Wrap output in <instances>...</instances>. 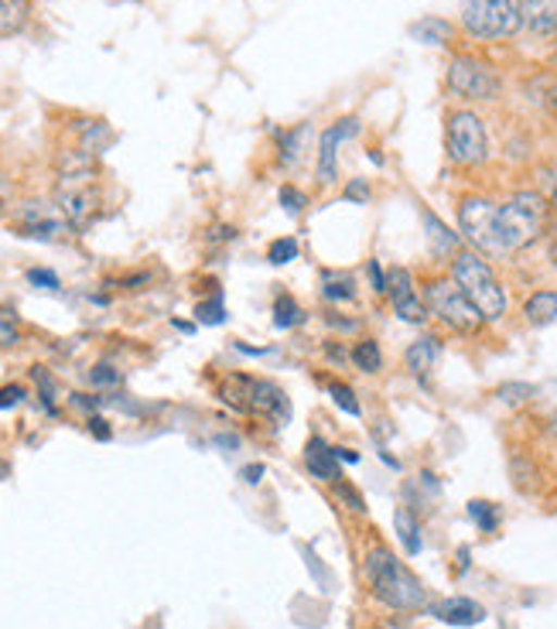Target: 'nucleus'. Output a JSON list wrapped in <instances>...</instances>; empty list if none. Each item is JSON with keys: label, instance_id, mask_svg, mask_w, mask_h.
Masks as SVG:
<instances>
[{"label": "nucleus", "instance_id": "1", "mask_svg": "<svg viewBox=\"0 0 557 629\" xmlns=\"http://www.w3.org/2000/svg\"><path fill=\"white\" fill-rule=\"evenodd\" d=\"M362 568H367V582H370L373 595L383 602L386 609H394V613H418V609H428V592H424V585L397 562V554L386 547V544H380V541L370 544L367 565H362Z\"/></svg>", "mask_w": 557, "mask_h": 629}, {"label": "nucleus", "instance_id": "2", "mask_svg": "<svg viewBox=\"0 0 557 629\" xmlns=\"http://www.w3.org/2000/svg\"><path fill=\"white\" fill-rule=\"evenodd\" d=\"M55 202L72 230H86L96 220V212H100V192H96V168L86 151H76L62 161Z\"/></svg>", "mask_w": 557, "mask_h": 629}, {"label": "nucleus", "instance_id": "3", "mask_svg": "<svg viewBox=\"0 0 557 629\" xmlns=\"http://www.w3.org/2000/svg\"><path fill=\"white\" fill-rule=\"evenodd\" d=\"M220 400L239 415H257V418H271V421H287L290 415V404L287 394L281 391L277 383L271 380H257L247 373H226L215 386Z\"/></svg>", "mask_w": 557, "mask_h": 629}, {"label": "nucleus", "instance_id": "4", "mask_svg": "<svg viewBox=\"0 0 557 629\" xmlns=\"http://www.w3.org/2000/svg\"><path fill=\"white\" fill-rule=\"evenodd\" d=\"M451 281L462 287L466 298L479 308V314L486 322H496L499 314L506 311V295H503V287L493 274V268L486 260H482L479 254H466V250H458L451 257Z\"/></svg>", "mask_w": 557, "mask_h": 629}, {"label": "nucleus", "instance_id": "5", "mask_svg": "<svg viewBox=\"0 0 557 629\" xmlns=\"http://www.w3.org/2000/svg\"><path fill=\"white\" fill-rule=\"evenodd\" d=\"M547 223V202L537 192H520L506 206H499L496 230H499V247L503 250H523L544 233Z\"/></svg>", "mask_w": 557, "mask_h": 629}, {"label": "nucleus", "instance_id": "6", "mask_svg": "<svg viewBox=\"0 0 557 629\" xmlns=\"http://www.w3.org/2000/svg\"><path fill=\"white\" fill-rule=\"evenodd\" d=\"M424 305L431 314H438V319L455 329V332H462V335H475L482 329V314L479 308L466 298V292L458 287L455 281H431L428 284V295H424Z\"/></svg>", "mask_w": 557, "mask_h": 629}, {"label": "nucleus", "instance_id": "7", "mask_svg": "<svg viewBox=\"0 0 557 629\" xmlns=\"http://www.w3.org/2000/svg\"><path fill=\"white\" fill-rule=\"evenodd\" d=\"M445 148H448V158L462 168H472V164H482L490 155V140H486V127H482V120L469 110H455L448 116V131H445Z\"/></svg>", "mask_w": 557, "mask_h": 629}, {"label": "nucleus", "instance_id": "8", "mask_svg": "<svg viewBox=\"0 0 557 629\" xmlns=\"http://www.w3.org/2000/svg\"><path fill=\"white\" fill-rule=\"evenodd\" d=\"M462 24L475 38H510L520 28L517 0H466Z\"/></svg>", "mask_w": 557, "mask_h": 629}, {"label": "nucleus", "instance_id": "9", "mask_svg": "<svg viewBox=\"0 0 557 629\" xmlns=\"http://www.w3.org/2000/svg\"><path fill=\"white\" fill-rule=\"evenodd\" d=\"M496 215L499 209L490 199H462L458 206V226H462L466 239L472 247H479L482 254H499V230H496Z\"/></svg>", "mask_w": 557, "mask_h": 629}, {"label": "nucleus", "instance_id": "10", "mask_svg": "<svg viewBox=\"0 0 557 629\" xmlns=\"http://www.w3.org/2000/svg\"><path fill=\"white\" fill-rule=\"evenodd\" d=\"M448 86L466 100H493L499 96V72L472 55H458L448 69Z\"/></svg>", "mask_w": 557, "mask_h": 629}, {"label": "nucleus", "instance_id": "11", "mask_svg": "<svg viewBox=\"0 0 557 629\" xmlns=\"http://www.w3.org/2000/svg\"><path fill=\"white\" fill-rule=\"evenodd\" d=\"M386 295H391L394 311L400 314L404 322L424 325V322L431 319V311H428L424 298L418 295V287H414V278H410V271L397 268V271L386 274Z\"/></svg>", "mask_w": 557, "mask_h": 629}, {"label": "nucleus", "instance_id": "12", "mask_svg": "<svg viewBox=\"0 0 557 629\" xmlns=\"http://www.w3.org/2000/svg\"><path fill=\"white\" fill-rule=\"evenodd\" d=\"M356 131H359L356 116L338 120V124H332L329 131H322V137H319V178H322V182H335V172H338V168H335L338 144L349 140Z\"/></svg>", "mask_w": 557, "mask_h": 629}, {"label": "nucleus", "instance_id": "13", "mask_svg": "<svg viewBox=\"0 0 557 629\" xmlns=\"http://www.w3.org/2000/svg\"><path fill=\"white\" fill-rule=\"evenodd\" d=\"M428 613H431L434 619L448 622V626H479L482 619H486V609H482L479 602L466 599V595L434 602V606H428Z\"/></svg>", "mask_w": 557, "mask_h": 629}, {"label": "nucleus", "instance_id": "14", "mask_svg": "<svg viewBox=\"0 0 557 629\" xmlns=\"http://www.w3.org/2000/svg\"><path fill=\"white\" fill-rule=\"evenodd\" d=\"M305 469L319 482H325V486H335V482L343 479V472H338L335 448H329L322 439H308V445H305Z\"/></svg>", "mask_w": 557, "mask_h": 629}, {"label": "nucleus", "instance_id": "15", "mask_svg": "<svg viewBox=\"0 0 557 629\" xmlns=\"http://www.w3.org/2000/svg\"><path fill=\"white\" fill-rule=\"evenodd\" d=\"M517 14L534 35L557 32V0H517Z\"/></svg>", "mask_w": 557, "mask_h": 629}, {"label": "nucleus", "instance_id": "16", "mask_svg": "<svg viewBox=\"0 0 557 629\" xmlns=\"http://www.w3.org/2000/svg\"><path fill=\"white\" fill-rule=\"evenodd\" d=\"M438 356H442V343L434 335L418 338V343H410V349L404 353L407 370L414 373V377H428L434 370V362H438Z\"/></svg>", "mask_w": 557, "mask_h": 629}, {"label": "nucleus", "instance_id": "17", "mask_svg": "<svg viewBox=\"0 0 557 629\" xmlns=\"http://www.w3.org/2000/svg\"><path fill=\"white\" fill-rule=\"evenodd\" d=\"M424 230H428V239H431V250L438 254V257H455L458 254V233H451L438 215L434 212H424Z\"/></svg>", "mask_w": 557, "mask_h": 629}, {"label": "nucleus", "instance_id": "18", "mask_svg": "<svg viewBox=\"0 0 557 629\" xmlns=\"http://www.w3.org/2000/svg\"><path fill=\"white\" fill-rule=\"evenodd\" d=\"M410 38H418L424 45H448L455 38V28L442 17H421L410 24Z\"/></svg>", "mask_w": 557, "mask_h": 629}, {"label": "nucleus", "instance_id": "19", "mask_svg": "<svg viewBox=\"0 0 557 629\" xmlns=\"http://www.w3.org/2000/svg\"><path fill=\"white\" fill-rule=\"evenodd\" d=\"M394 527H397V534H400V544L407 554H421L424 541H421V527H418V517L410 506H397V514H394Z\"/></svg>", "mask_w": 557, "mask_h": 629}, {"label": "nucleus", "instance_id": "20", "mask_svg": "<svg viewBox=\"0 0 557 629\" xmlns=\"http://www.w3.org/2000/svg\"><path fill=\"white\" fill-rule=\"evenodd\" d=\"M523 314H527L530 325H550V322L557 319V292H537V295H530Z\"/></svg>", "mask_w": 557, "mask_h": 629}, {"label": "nucleus", "instance_id": "21", "mask_svg": "<svg viewBox=\"0 0 557 629\" xmlns=\"http://www.w3.org/2000/svg\"><path fill=\"white\" fill-rule=\"evenodd\" d=\"M28 24V0H0V38L17 35Z\"/></svg>", "mask_w": 557, "mask_h": 629}, {"label": "nucleus", "instance_id": "22", "mask_svg": "<svg viewBox=\"0 0 557 629\" xmlns=\"http://www.w3.org/2000/svg\"><path fill=\"white\" fill-rule=\"evenodd\" d=\"M322 295L329 301H352L356 284L346 271H322Z\"/></svg>", "mask_w": 557, "mask_h": 629}, {"label": "nucleus", "instance_id": "23", "mask_svg": "<svg viewBox=\"0 0 557 629\" xmlns=\"http://www.w3.org/2000/svg\"><path fill=\"white\" fill-rule=\"evenodd\" d=\"M110 140H113V134H110V127L103 124V120H89L86 131H83V148L79 151L96 158V155H103L110 148Z\"/></svg>", "mask_w": 557, "mask_h": 629}, {"label": "nucleus", "instance_id": "24", "mask_svg": "<svg viewBox=\"0 0 557 629\" xmlns=\"http://www.w3.org/2000/svg\"><path fill=\"white\" fill-rule=\"evenodd\" d=\"M349 356H352V362H356L362 373H380V367H383L380 346L373 343V338H362V343H356V349H352Z\"/></svg>", "mask_w": 557, "mask_h": 629}, {"label": "nucleus", "instance_id": "25", "mask_svg": "<svg viewBox=\"0 0 557 629\" xmlns=\"http://www.w3.org/2000/svg\"><path fill=\"white\" fill-rule=\"evenodd\" d=\"M469 517L475 520V527L482 530V534H493V530L499 527L496 503H486V499H472V503H469Z\"/></svg>", "mask_w": 557, "mask_h": 629}, {"label": "nucleus", "instance_id": "26", "mask_svg": "<svg viewBox=\"0 0 557 629\" xmlns=\"http://www.w3.org/2000/svg\"><path fill=\"white\" fill-rule=\"evenodd\" d=\"M301 308H298V301L290 298V295H277V301H274V325L277 329H295V325H301Z\"/></svg>", "mask_w": 557, "mask_h": 629}, {"label": "nucleus", "instance_id": "27", "mask_svg": "<svg viewBox=\"0 0 557 629\" xmlns=\"http://www.w3.org/2000/svg\"><path fill=\"white\" fill-rule=\"evenodd\" d=\"M196 319H199L202 325H223V322H226L223 295H220V292H215V295H212V301H202V305L196 308Z\"/></svg>", "mask_w": 557, "mask_h": 629}, {"label": "nucleus", "instance_id": "28", "mask_svg": "<svg viewBox=\"0 0 557 629\" xmlns=\"http://www.w3.org/2000/svg\"><path fill=\"white\" fill-rule=\"evenodd\" d=\"M32 377H35V383L41 386V404H45V410H48V415H59V410H55V380L48 377L45 367H35Z\"/></svg>", "mask_w": 557, "mask_h": 629}, {"label": "nucleus", "instance_id": "29", "mask_svg": "<svg viewBox=\"0 0 557 629\" xmlns=\"http://www.w3.org/2000/svg\"><path fill=\"white\" fill-rule=\"evenodd\" d=\"M295 257H298V244L290 236H281V239H274V244L268 247V260L277 263V268H281V263H290Z\"/></svg>", "mask_w": 557, "mask_h": 629}, {"label": "nucleus", "instance_id": "30", "mask_svg": "<svg viewBox=\"0 0 557 629\" xmlns=\"http://www.w3.org/2000/svg\"><path fill=\"white\" fill-rule=\"evenodd\" d=\"M329 394H332V400L346 410V415H359V400H356V394H352V386H346V383H329Z\"/></svg>", "mask_w": 557, "mask_h": 629}, {"label": "nucleus", "instance_id": "31", "mask_svg": "<svg viewBox=\"0 0 557 629\" xmlns=\"http://www.w3.org/2000/svg\"><path fill=\"white\" fill-rule=\"evenodd\" d=\"M534 394H537V391H534L530 383H506V386H499V391H496V397L506 400V404H523V400H530Z\"/></svg>", "mask_w": 557, "mask_h": 629}, {"label": "nucleus", "instance_id": "32", "mask_svg": "<svg viewBox=\"0 0 557 629\" xmlns=\"http://www.w3.org/2000/svg\"><path fill=\"white\" fill-rule=\"evenodd\" d=\"M332 490H335L338 503H349V510H356V514H362V510H367V503H362V496L356 493V486H349V482H343V479H338Z\"/></svg>", "mask_w": 557, "mask_h": 629}, {"label": "nucleus", "instance_id": "33", "mask_svg": "<svg viewBox=\"0 0 557 629\" xmlns=\"http://www.w3.org/2000/svg\"><path fill=\"white\" fill-rule=\"evenodd\" d=\"M346 199H349V202H356V206H367V202L373 199V188H370V182H367V178H352V182L346 185Z\"/></svg>", "mask_w": 557, "mask_h": 629}, {"label": "nucleus", "instance_id": "34", "mask_svg": "<svg viewBox=\"0 0 557 629\" xmlns=\"http://www.w3.org/2000/svg\"><path fill=\"white\" fill-rule=\"evenodd\" d=\"M305 202H308L305 192H298L295 185H284V188H281V206H284L287 212H301Z\"/></svg>", "mask_w": 557, "mask_h": 629}, {"label": "nucleus", "instance_id": "35", "mask_svg": "<svg viewBox=\"0 0 557 629\" xmlns=\"http://www.w3.org/2000/svg\"><path fill=\"white\" fill-rule=\"evenodd\" d=\"M17 343V322L11 311H0V346H14Z\"/></svg>", "mask_w": 557, "mask_h": 629}, {"label": "nucleus", "instance_id": "36", "mask_svg": "<svg viewBox=\"0 0 557 629\" xmlns=\"http://www.w3.org/2000/svg\"><path fill=\"white\" fill-rule=\"evenodd\" d=\"M28 281H32V284H38V287H48V292H55V287H59V274H52V271H41V268L28 271Z\"/></svg>", "mask_w": 557, "mask_h": 629}, {"label": "nucleus", "instance_id": "37", "mask_svg": "<svg viewBox=\"0 0 557 629\" xmlns=\"http://www.w3.org/2000/svg\"><path fill=\"white\" fill-rule=\"evenodd\" d=\"M89 380H92L96 386H110V383H116V380H120V373H116L113 367H107V362H103V367H92Z\"/></svg>", "mask_w": 557, "mask_h": 629}, {"label": "nucleus", "instance_id": "38", "mask_svg": "<svg viewBox=\"0 0 557 629\" xmlns=\"http://www.w3.org/2000/svg\"><path fill=\"white\" fill-rule=\"evenodd\" d=\"M367 271H370V281H373V292H376V295H386V274H383V268H380V260H370Z\"/></svg>", "mask_w": 557, "mask_h": 629}, {"label": "nucleus", "instance_id": "39", "mask_svg": "<svg viewBox=\"0 0 557 629\" xmlns=\"http://www.w3.org/2000/svg\"><path fill=\"white\" fill-rule=\"evenodd\" d=\"M24 400V391L17 383H11V386H4V391H0V407H14V404H21Z\"/></svg>", "mask_w": 557, "mask_h": 629}, {"label": "nucleus", "instance_id": "40", "mask_svg": "<svg viewBox=\"0 0 557 629\" xmlns=\"http://www.w3.org/2000/svg\"><path fill=\"white\" fill-rule=\"evenodd\" d=\"M89 431H92L100 442H107V439H110V428H107V421H103V418H89Z\"/></svg>", "mask_w": 557, "mask_h": 629}, {"label": "nucleus", "instance_id": "41", "mask_svg": "<svg viewBox=\"0 0 557 629\" xmlns=\"http://www.w3.org/2000/svg\"><path fill=\"white\" fill-rule=\"evenodd\" d=\"M335 458H338V462H349V466L359 462V455H356L352 448H335Z\"/></svg>", "mask_w": 557, "mask_h": 629}, {"label": "nucleus", "instance_id": "42", "mask_svg": "<svg viewBox=\"0 0 557 629\" xmlns=\"http://www.w3.org/2000/svg\"><path fill=\"white\" fill-rule=\"evenodd\" d=\"M260 476H263V466H247V469H244V479L250 482V486H257Z\"/></svg>", "mask_w": 557, "mask_h": 629}, {"label": "nucleus", "instance_id": "43", "mask_svg": "<svg viewBox=\"0 0 557 629\" xmlns=\"http://www.w3.org/2000/svg\"><path fill=\"white\" fill-rule=\"evenodd\" d=\"M325 353H329L332 359H338V362H346V359H352V356H349L346 349H338L335 343H329V346H325Z\"/></svg>", "mask_w": 557, "mask_h": 629}, {"label": "nucleus", "instance_id": "44", "mask_svg": "<svg viewBox=\"0 0 557 629\" xmlns=\"http://www.w3.org/2000/svg\"><path fill=\"white\" fill-rule=\"evenodd\" d=\"M550 209H557V185H554V192H550Z\"/></svg>", "mask_w": 557, "mask_h": 629}, {"label": "nucleus", "instance_id": "45", "mask_svg": "<svg viewBox=\"0 0 557 629\" xmlns=\"http://www.w3.org/2000/svg\"><path fill=\"white\" fill-rule=\"evenodd\" d=\"M554 268H557V247H554Z\"/></svg>", "mask_w": 557, "mask_h": 629}]
</instances>
